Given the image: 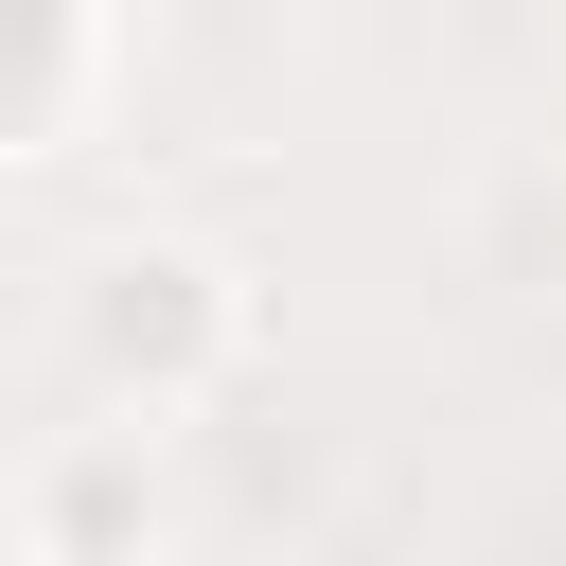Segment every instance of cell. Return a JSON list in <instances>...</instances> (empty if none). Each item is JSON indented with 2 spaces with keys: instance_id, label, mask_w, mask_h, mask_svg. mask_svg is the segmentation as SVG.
Returning <instances> with one entry per match:
<instances>
[{
  "instance_id": "1",
  "label": "cell",
  "mask_w": 566,
  "mask_h": 566,
  "mask_svg": "<svg viewBox=\"0 0 566 566\" xmlns=\"http://www.w3.org/2000/svg\"><path fill=\"white\" fill-rule=\"evenodd\" d=\"M212 336H230V301H212V265H177V248H124V265H106V301H88V354H106V371H142V389L212 371Z\"/></svg>"
},
{
  "instance_id": "2",
  "label": "cell",
  "mask_w": 566,
  "mask_h": 566,
  "mask_svg": "<svg viewBox=\"0 0 566 566\" xmlns=\"http://www.w3.org/2000/svg\"><path fill=\"white\" fill-rule=\"evenodd\" d=\"M106 531H124V460H88V478L53 495V548H106Z\"/></svg>"
},
{
  "instance_id": "3",
  "label": "cell",
  "mask_w": 566,
  "mask_h": 566,
  "mask_svg": "<svg viewBox=\"0 0 566 566\" xmlns=\"http://www.w3.org/2000/svg\"><path fill=\"white\" fill-rule=\"evenodd\" d=\"M0 566H35V531H18V513H0Z\"/></svg>"
}]
</instances>
